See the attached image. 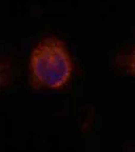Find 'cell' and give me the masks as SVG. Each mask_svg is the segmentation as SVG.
Here are the masks:
<instances>
[{
	"label": "cell",
	"mask_w": 135,
	"mask_h": 152,
	"mask_svg": "<svg viewBox=\"0 0 135 152\" xmlns=\"http://www.w3.org/2000/svg\"><path fill=\"white\" fill-rule=\"evenodd\" d=\"M123 64L129 73L135 76V47L130 51L127 56L123 57Z\"/></svg>",
	"instance_id": "cell-2"
},
{
	"label": "cell",
	"mask_w": 135,
	"mask_h": 152,
	"mask_svg": "<svg viewBox=\"0 0 135 152\" xmlns=\"http://www.w3.org/2000/svg\"><path fill=\"white\" fill-rule=\"evenodd\" d=\"M28 68L34 88L59 89L71 77L72 60L61 40L47 37L32 51Z\"/></svg>",
	"instance_id": "cell-1"
}]
</instances>
